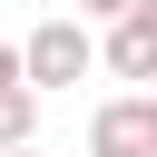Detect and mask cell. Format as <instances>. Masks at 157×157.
Instances as JSON below:
<instances>
[{"mask_svg": "<svg viewBox=\"0 0 157 157\" xmlns=\"http://www.w3.org/2000/svg\"><path fill=\"white\" fill-rule=\"evenodd\" d=\"M98 69H118V78H147V88H157V0H128V10L108 20Z\"/></svg>", "mask_w": 157, "mask_h": 157, "instance_id": "2", "label": "cell"}, {"mask_svg": "<svg viewBox=\"0 0 157 157\" xmlns=\"http://www.w3.org/2000/svg\"><path fill=\"white\" fill-rule=\"evenodd\" d=\"M88 157H157V98H108L88 118Z\"/></svg>", "mask_w": 157, "mask_h": 157, "instance_id": "3", "label": "cell"}, {"mask_svg": "<svg viewBox=\"0 0 157 157\" xmlns=\"http://www.w3.org/2000/svg\"><path fill=\"white\" fill-rule=\"evenodd\" d=\"M0 157H39V147H0Z\"/></svg>", "mask_w": 157, "mask_h": 157, "instance_id": "7", "label": "cell"}, {"mask_svg": "<svg viewBox=\"0 0 157 157\" xmlns=\"http://www.w3.org/2000/svg\"><path fill=\"white\" fill-rule=\"evenodd\" d=\"M20 78H29V59H20L10 39H0V88H20Z\"/></svg>", "mask_w": 157, "mask_h": 157, "instance_id": "5", "label": "cell"}, {"mask_svg": "<svg viewBox=\"0 0 157 157\" xmlns=\"http://www.w3.org/2000/svg\"><path fill=\"white\" fill-rule=\"evenodd\" d=\"M20 59H29V88L49 98V88H78L88 69H98V29L69 10V20H39L29 39H20Z\"/></svg>", "mask_w": 157, "mask_h": 157, "instance_id": "1", "label": "cell"}, {"mask_svg": "<svg viewBox=\"0 0 157 157\" xmlns=\"http://www.w3.org/2000/svg\"><path fill=\"white\" fill-rule=\"evenodd\" d=\"M118 10H128V0H78V20H118Z\"/></svg>", "mask_w": 157, "mask_h": 157, "instance_id": "6", "label": "cell"}, {"mask_svg": "<svg viewBox=\"0 0 157 157\" xmlns=\"http://www.w3.org/2000/svg\"><path fill=\"white\" fill-rule=\"evenodd\" d=\"M39 137V88L20 78V88H0V147H29Z\"/></svg>", "mask_w": 157, "mask_h": 157, "instance_id": "4", "label": "cell"}, {"mask_svg": "<svg viewBox=\"0 0 157 157\" xmlns=\"http://www.w3.org/2000/svg\"><path fill=\"white\" fill-rule=\"evenodd\" d=\"M147 98H157V88H147Z\"/></svg>", "mask_w": 157, "mask_h": 157, "instance_id": "8", "label": "cell"}]
</instances>
